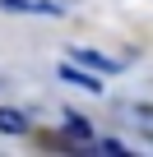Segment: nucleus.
Returning a JSON list of instances; mask_svg holds the SVG:
<instances>
[{
  "label": "nucleus",
  "instance_id": "obj_1",
  "mask_svg": "<svg viewBox=\"0 0 153 157\" xmlns=\"http://www.w3.org/2000/svg\"><path fill=\"white\" fill-rule=\"evenodd\" d=\"M0 10H5V14H46V19L65 14L56 0H0Z\"/></svg>",
  "mask_w": 153,
  "mask_h": 157
},
{
  "label": "nucleus",
  "instance_id": "obj_2",
  "mask_svg": "<svg viewBox=\"0 0 153 157\" xmlns=\"http://www.w3.org/2000/svg\"><path fill=\"white\" fill-rule=\"evenodd\" d=\"M60 78H70V83H79V88H88V93H102V78H98V69H74V65H60Z\"/></svg>",
  "mask_w": 153,
  "mask_h": 157
},
{
  "label": "nucleus",
  "instance_id": "obj_3",
  "mask_svg": "<svg viewBox=\"0 0 153 157\" xmlns=\"http://www.w3.org/2000/svg\"><path fill=\"white\" fill-rule=\"evenodd\" d=\"M0 129H5V134H23V129H28V120H23L14 106H0Z\"/></svg>",
  "mask_w": 153,
  "mask_h": 157
},
{
  "label": "nucleus",
  "instance_id": "obj_4",
  "mask_svg": "<svg viewBox=\"0 0 153 157\" xmlns=\"http://www.w3.org/2000/svg\"><path fill=\"white\" fill-rule=\"evenodd\" d=\"M79 65H88V69H98V74H111V69H121L116 60H107V56H93V51H79Z\"/></svg>",
  "mask_w": 153,
  "mask_h": 157
},
{
  "label": "nucleus",
  "instance_id": "obj_5",
  "mask_svg": "<svg viewBox=\"0 0 153 157\" xmlns=\"http://www.w3.org/2000/svg\"><path fill=\"white\" fill-rule=\"evenodd\" d=\"M65 129H70L74 139H88V120H84V116H65Z\"/></svg>",
  "mask_w": 153,
  "mask_h": 157
}]
</instances>
